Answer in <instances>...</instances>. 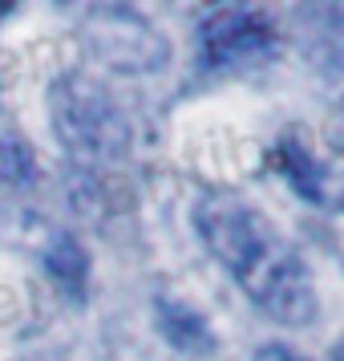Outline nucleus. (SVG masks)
Segmentation results:
<instances>
[{
    "instance_id": "4",
    "label": "nucleus",
    "mask_w": 344,
    "mask_h": 361,
    "mask_svg": "<svg viewBox=\"0 0 344 361\" xmlns=\"http://www.w3.org/2000/svg\"><path fill=\"white\" fill-rule=\"evenodd\" d=\"M198 49L207 66H243L276 49V20L251 4H223L198 20Z\"/></svg>"
},
{
    "instance_id": "10",
    "label": "nucleus",
    "mask_w": 344,
    "mask_h": 361,
    "mask_svg": "<svg viewBox=\"0 0 344 361\" xmlns=\"http://www.w3.org/2000/svg\"><path fill=\"white\" fill-rule=\"evenodd\" d=\"M251 361H308V357H304V353H295L292 345L267 341V345H260V349L251 353Z\"/></svg>"
},
{
    "instance_id": "12",
    "label": "nucleus",
    "mask_w": 344,
    "mask_h": 361,
    "mask_svg": "<svg viewBox=\"0 0 344 361\" xmlns=\"http://www.w3.org/2000/svg\"><path fill=\"white\" fill-rule=\"evenodd\" d=\"M328 361H344V341L332 345V353H328Z\"/></svg>"
},
{
    "instance_id": "7",
    "label": "nucleus",
    "mask_w": 344,
    "mask_h": 361,
    "mask_svg": "<svg viewBox=\"0 0 344 361\" xmlns=\"http://www.w3.org/2000/svg\"><path fill=\"white\" fill-rule=\"evenodd\" d=\"M154 325H158V333L166 337V345L179 349V353H195V357L203 353V357H207V353H215V345H219L211 321H207L195 305L174 300V296H158V300H154Z\"/></svg>"
},
{
    "instance_id": "2",
    "label": "nucleus",
    "mask_w": 344,
    "mask_h": 361,
    "mask_svg": "<svg viewBox=\"0 0 344 361\" xmlns=\"http://www.w3.org/2000/svg\"><path fill=\"white\" fill-rule=\"evenodd\" d=\"M49 126L77 163H117L130 150V122L122 106L85 73H61L49 85Z\"/></svg>"
},
{
    "instance_id": "3",
    "label": "nucleus",
    "mask_w": 344,
    "mask_h": 361,
    "mask_svg": "<svg viewBox=\"0 0 344 361\" xmlns=\"http://www.w3.org/2000/svg\"><path fill=\"white\" fill-rule=\"evenodd\" d=\"M85 49L114 73H158L170 61V41L150 17L126 4H101L82 25Z\"/></svg>"
},
{
    "instance_id": "11",
    "label": "nucleus",
    "mask_w": 344,
    "mask_h": 361,
    "mask_svg": "<svg viewBox=\"0 0 344 361\" xmlns=\"http://www.w3.org/2000/svg\"><path fill=\"white\" fill-rule=\"evenodd\" d=\"M17 361H61V357H49V353H29V357H17Z\"/></svg>"
},
{
    "instance_id": "1",
    "label": "nucleus",
    "mask_w": 344,
    "mask_h": 361,
    "mask_svg": "<svg viewBox=\"0 0 344 361\" xmlns=\"http://www.w3.org/2000/svg\"><path fill=\"white\" fill-rule=\"evenodd\" d=\"M195 228L215 260L227 268L251 305L288 329H304L320 312L316 280L295 244L235 191H211L195 203Z\"/></svg>"
},
{
    "instance_id": "5",
    "label": "nucleus",
    "mask_w": 344,
    "mask_h": 361,
    "mask_svg": "<svg viewBox=\"0 0 344 361\" xmlns=\"http://www.w3.org/2000/svg\"><path fill=\"white\" fill-rule=\"evenodd\" d=\"M272 159L300 199H308L312 207H324V212H344V147H336L324 159L304 138V130H288L276 142Z\"/></svg>"
},
{
    "instance_id": "9",
    "label": "nucleus",
    "mask_w": 344,
    "mask_h": 361,
    "mask_svg": "<svg viewBox=\"0 0 344 361\" xmlns=\"http://www.w3.org/2000/svg\"><path fill=\"white\" fill-rule=\"evenodd\" d=\"M0 175L13 183V187H29L37 175L33 150L25 147L20 138H0Z\"/></svg>"
},
{
    "instance_id": "8",
    "label": "nucleus",
    "mask_w": 344,
    "mask_h": 361,
    "mask_svg": "<svg viewBox=\"0 0 344 361\" xmlns=\"http://www.w3.org/2000/svg\"><path fill=\"white\" fill-rule=\"evenodd\" d=\"M41 264H45V272L53 276V284L69 296V300H85V288H89V252L82 247L77 235H69V231H57L49 235V244L41 252Z\"/></svg>"
},
{
    "instance_id": "6",
    "label": "nucleus",
    "mask_w": 344,
    "mask_h": 361,
    "mask_svg": "<svg viewBox=\"0 0 344 361\" xmlns=\"http://www.w3.org/2000/svg\"><path fill=\"white\" fill-rule=\"evenodd\" d=\"M292 17L312 66L320 73H344V4H300Z\"/></svg>"
}]
</instances>
